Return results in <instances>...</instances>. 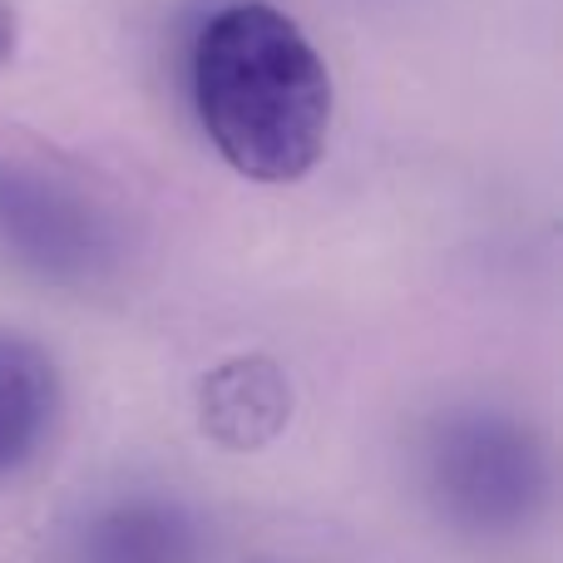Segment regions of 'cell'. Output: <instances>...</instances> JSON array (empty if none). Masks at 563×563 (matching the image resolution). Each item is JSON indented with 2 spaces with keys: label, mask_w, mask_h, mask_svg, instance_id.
Returning <instances> with one entry per match:
<instances>
[{
  "label": "cell",
  "mask_w": 563,
  "mask_h": 563,
  "mask_svg": "<svg viewBox=\"0 0 563 563\" xmlns=\"http://www.w3.org/2000/svg\"><path fill=\"white\" fill-rule=\"evenodd\" d=\"M203 134L253 184H297L331 139V69L301 25L263 0L223 5L194 45Z\"/></svg>",
  "instance_id": "1"
},
{
  "label": "cell",
  "mask_w": 563,
  "mask_h": 563,
  "mask_svg": "<svg viewBox=\"0 0 563 563\" xmlns=\"http://www.w3.org/2000/svg\"><path fill=\"white\" fill-rule=\"evenodd\" d=\"M0 243L15 263L49 282H89L119 263L124 218L114 198L65 158L25 134L0 139Z\"/></svg>",
  "instance_id": "2"
},
{
  "label": "cell",
  "mask_w": 563,
  "mask_h": 563,
  "mask_svg": "<svg viewBox=\"0 0 563 563\" xmlns=\"http://www.w3.org/2000/svg\"><path fill=\"white\" fill-rule=\"evenodd\" d=\"M435 485L450 515L470 519V525H509L539 495V465L515 426L465 420L440 440Z\"/></svg>",
  "instance_id": "3"
},
{
  "label": "cell",
  "mask_w": 563,
  "mask_h": 563,
  "mask_svg": "<svg viewBox=\"0 0 563 563\" xmlns=\"http://www.w3.org/2000/svg\"><path fill=\"white\" fill-rule=\"evenodd\" d=\"M198 426L228 455H257L291 426V376L263 351L218 361L198 380Z\"/></svg>",
  "instance_id": "4"
},
{
  "label": "cell",
  "mask_w": 563,
  "mask_h": 563,
  "mask_svg": "<svg viewBox=\"0 0 563 563\" xmlns=\"http://www.w3.org/2000/svg\"><path fill=\"white\" fill-rule=\"evenodd\" d=\"M59 420V371L45 346L0 331V479L25 470L49 445Z\"/></svg>",
  "instance_id": "5"
},
{
  "label": "cell",
  "mask_w": 563,
  "mask_h": 563,
  "mask_svg": "<svg viewBox=\"0 0 563 563\" xmlns=\"http://www.w3.org/2000/svg\"><path fill=\"white\" fill-rule=\"evenodd\" d=\"M188 519L168 505H119L85 529V563H184Z\"/></svg>",
  "instance_id": "6"
},
{
  "label": "cell",
  "mask_w": 563,
  "mask_h": 563,
  "mask_svg": "<svg viewBox=\"0 0 563 563\" xmlns=\"http://www.w3.org/2000/svg\"><path fill=\"white\" fill-rule=\"evenodd\" d=\"M10 49H15V10L10 0H0V65L10 59Z\"/></svg>",
  "instance_id": "7"
}]
</instances>
